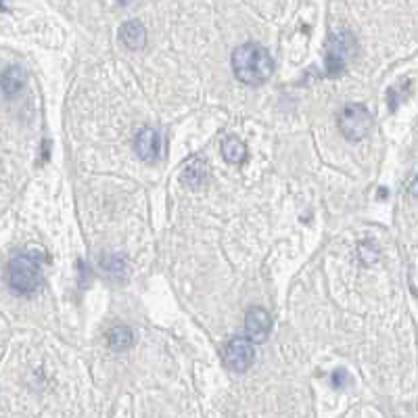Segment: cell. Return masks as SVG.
Masks as SVG:
<instances>
[{
	"label": "cell",
	"mask_w": 418,
	"mask_h": 418,
	"mask_svg": "<svg viewBox=\"0 0 418 418\" xmlns=\"http://www.w3.org/2000/svg\"><path fill=\"white\" fill-rule=\"evenodd\" d=\"M232 69L234 75L247 86H260L272 77L274 61L262 45L247 42L232 53Z\"/></svg>",
	"instance_id": "obj_1"
},
{
	"label": "cell",
	"mask_w": 418,
	"mask_h": 418,
	"mask_svg": "<svg viewBox=\"0 0 418 418\" xmlns=\"http://www.w3.org/2000/svg\"><path fill=\"white\" fill-rule=\"evenodd\" d=\"M7 280L9 286L19 295H32L36 293L45 276H42V264L34 254H17L7 264Z\"/></svg>",
	"instance_id": "obj_2"
},
{
	"label": "cell",
	"mask_w": 418,
	"mask_h": 418,
	"mask_svg": "<svg viewBox=\"0 0 418 418\" xmlns=\"http://www.w3.org/2000/svg\"><path fill=\"white\" fill-rule=\"evenodd\" d=\"M358 49V42L352 32H337L326 40V53H324V65L328 75H337L345 67V63L354 57Z\"/></svg>",
	"instance_id": "obj_3"
},
{
	"label": "cell",
	"mask_w": 418,
	"mask_h": 418,
	"mask_svg": "<svg viewBox=\"0 0 418 418\" xmlns=\"http://www.w3.org/2000/svg\"><path fill=\"white\" fill-rule=\"evenodd\" d=\"M339 130H341L343 138L349 143H358V140L366 138L372 130L370 111L360 103L345 105L341 115H339Z\"/></svg>",
	"instance_id": "obj_4"
},
{
	"label": "cell",
	"mask_w": 418,
	"mask_h": 418,
	"mask_svg": "<svg viewBox=\"0 0 418 418\" xmlns=\"http://www.w3.org/2000/svg\"><path fill=\"white\" fill-rule=\"evenodd\" d=\"M256 358V349L254 343H251L247 337H234L228 341L226 349H224V366L232 372H245L251 364H254Z\"/></svg>",
	"instance_id": "obj_5"
},
{
	"label": "cell",
	"mask_w": 418,
	"mask_h": 418,
	"mask_svg": "<svg viewBox=\"0 0 418 418\" xmlns=\"http://www.w3.org/2000/svg\"><path fill=\"white\" fill-rule=\"evenodd\" d=\"M272 328L270 312L264 308H251L245 316V337L251 343H264Z\"/></svg>",
	"instance_id": "obj_6"
},
{
	"label": "cell",
	"mask_w": 418,
	"mask_h": 418,
	"mask_svg": "<svg viewBox=\"0 0 418 418\" xmlns=\"http://www.w3.org/2000/svg\"><path fill=\"white\" fill-rule=\"evenodd\" d=\"M159 149H161V143H159V134L145 125L136 132V138H134V151L136 155L143 159V161H155L159 157Z\"/></svg>",
	"instance_id": "obj_7"
},
{
	"label": "cell",
	"mask_w": 418,
	"mask_h": 418,
	"mask_svg": "<svg viewBox=\"0 0 418 418\" xmlns=\"http://www.w3.org/2000/svg\"><path fill=\"white\" fill-rule=\"evenodd\" d=\"M119 38L128 51H143L147 47V29L140 21L130 19L119 27Z\"/></svg>",
	"instance_id": "obj_8"
},
{
	"label": "cell",
	"mask_w": 418,
	"mask_h": 418,
	"mask_svg": "<svg viewBox=\"0 0 418 418\" xmlns=\"http://www.w3.org/2000/svg\"><path fill=\"white\" fill-rule=\"evenodd\" d=\"M25 71L23 67L19 65H11L3 71V75H0V88H3V93L7 97H15L17 93H21L23 84H25Z\"/></svg>",
	"instance_id": "obj_9"
},
{
	"label": "cell",
	"mask_w": 418,
	"mask_h": 418,
	"mask_svg": "<svg viewBox=\"0 0 418 418\" xmlns=\"http://www.w3.org/2000/svg\"><path fill=\"white\" fill-rule=\"evenodd\" d=\"M182 182L190 188H199L201 184L207 182V163L201 159V157H193L186 167H184V172H182Z\"/></svg>",
	"instance_id": "obj_10"
},
{
	"label": "cell",
	"mask_w": 418,
	"mask_h": 418,
	"mask_svg": "<svg viewBox=\"0 0 418 418\" xmlns=\"http://www.w3.org/2000/svg\"><path fill=\"white\" fill-rule=\"evenodd\" d=\"M134 343V332L128 326H113L107 330V345L113 352H125Z\"/></svg>",
	"instance_id": "obj_11"
},
{
	"label": "cell",
	"mask_w": 418,
	"mask_h": 418,
	"mask_svg": "<svg viewBox=\"0 0 418 418\" xmlns=\"http://www.w3.org/2000/svg\"><path fill=\"white\" fill-rule=\"evenodd\" d=\"M222 155L228 163L232 165H241L247 159V147L243 140H238L236 136H228L222 143Z\"/></svg>",
	"instance_id": "obj_12"
},
{
	"label": "cell",
	"mask_w": 418,
	"mask_h": 418,
	"mask_svg": "<svg viewBox=\"0 0 418 418\" xmlns=\"http://www.w3.org/2000/svg\"><path fill=\"white\" fill-rule=\"evenodd\" d=\"M101 268L113 276V278H121L125 274V260L119 256V254H109V256H103L101 258Z\"/></svg>",
	"instance_id": "obj_13"
},
{
	"label": "cell",
	"mask_w": 418,
	"mask_h": 418,
	"mask_svg": "<svg viewBox=\"0 0 418 418\" xmlns=\"http://www.w3.org/2000/svg\"><path fill=\"white\" fill-rule=\"evenodd\" d=\"M347 381H349V376H347V372L343 368H339L337 372H332V385L334 387H343Z\"/></svg>",
	"instance_id": "obj_14"
},
{
	"label": "cell",
	"mask_w": 418,
	"mask_h": 418,
	"mask_svg": "<svg viewBox=\"0 0 418 418\" xmlns=\"http://www.w3.org/2000/svg\"><path fill=\"white\" fill-rule=\"evenodd\" d=\"M410 193H412L414 197H418V176L412 180V184H410Z\"/></svg>",
	"instance_id": "obj_15"
}]
</instances>
